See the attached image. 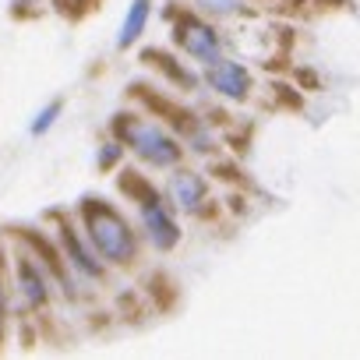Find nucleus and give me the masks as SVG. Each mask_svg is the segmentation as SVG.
<instances>
[{"instance_id": "nucleus-1", "label": "nucleus", "mask_w": 360, "mask_h": 360, "mask_svg": "<svg viewBox=\"0 0 360 360\" xmlns=\"http://www.w3.org/2000/svg\"><path fill=\"white\" fill-rule=\"evenodd\" d=\"M82 219H85V233H89L92 248H96L106 262H113V265L134 262L138 244H134V233H131L127 219H124L117 209H110V205L99 202V198H89V202L82 205Z\"/></svg>"}, {"instance_id": "nucleus-9", "label": "nucleus", "mask_w": 360, "mask_h": 360, "mask_svg": "<svg viewBox=\"0 0 360 360\" xmlns=\"http://www.w3.org/2000/svg\"><path fill=\"white\" fill-rule=\"evenodd\" d=\"M148 8H152V0H134V4H131V11L124 15L117 46H131V43L141 36V29H145V22H148Z\"/></svg>"}, {"instance_id": "nucleus-6", "label": "nucleus", "mask_w": 360, "mask_h": 360, "mask_svg": "<svg viewBox=\"0 0 360 360\" xmlns=\"http://www.w3.org/2000/svg\"><path fill=\"white\" fill-rule=\"evenodd\" d=\"M209 85L216 89V92H223V96H230V99H248V89H251V75L237 64V60H212L209 64Z\"/></svg>"}, {"instance_id": "nucleus-10", "label": "nucleus", "mask_w": 360, "mask_h": 360, "mask_svg": "<svg viewBox=\"0 0 360 360\" xmlns=\"http://www.w3.org/2000/svg\"><path fill=\"white\" fill-rule=\"evenodd\" d=\"M57 113H60V103H50V106H43V110L36 113V120H32V134H46V131L53 127Z\"/></svg>"}, {"instance_id": "nucleus-12", "label": "nucleus", "mask_w": 360, "mask_h": 360, "mask_svg": "<svg viewBox=\"0 0 360 360\" xmlns=\"http://www.w3.org/2000/svg\"><path fill=\"white\" fill-rule=\"evenodd\" d=\"M120 155H124V145H117V141H110V145H106V148L99 152V166H103V169H110V166H113V162H117Z\"/></svg>"}, {"instance_id": "nucleus-5", "label": "nucleus", "mask_w": 360, "mask_h": 360, "mask_svg": "<svg viewBox=\"0 0 360 360\" xmlns=\"http://www.w3.org/2000/svg\"><path fill=\"white\" fill-rule=\"evenodd\" d=\"M166 195L180 212H198L202 202H205V180L191 169H176L166 184Z\"/></svg>"}, {"instance_id": "nucleus-13", "label": "nucleus", "mask_w": 360, "mask_h": 360, "mask_svg": "<svg viewBox=\"0 0 360 360\" xmlns=\"http://www.w3.org/2000/svg\"><path fill=\"white\" fill-rule=\"evenodd\" d=\"M0 325H4V286H0Z\"/></svg>"}, {"instance_id": "nucleus-4", "label": "nucleus", "mask_w": 360, "mask_h": 360, "mask_svg": "<svg viewBox=\"0 0 360 360\" xmlns=\"http://www.w3.org/2000/svg\"><path fill=\"white\" fill-rule=\"evenodd\" d=\"M141 223H145V233H148L152 248H159V251H169V248L180 240V230H176L173 216L162 209L159 198H152V202L141 205Z\"/></svg>"}, {"instance_id": "nucleus-2", "label": "nucleus", "mask_w": 360, "mask_h": 360, "mask_svg": "<svg viewBox=\"0 0 360 360\" xmlns=\"http://www.w3.org/2000/svg\"><path fill=\"white\" fill-rule=\"evenodd\" d=\"M117 127H120L124 145L131 152H138L145 162H152V166H173L180 159V145L162 127H155L152 120H120Z\"/></svg>"}, {"instance_id": "nucleus-8", "label": "nucleus", "mask_w": 360, "mask_h": 360, "mask_svg": "<svg viewBox=\"0 0 360 360\" xmlns=\"http://www.w3.org/2000/svg\"><path fill=\"white\" fill-rule=\"evenodd\" d=\"M64 248H68V258H71V265L75 269H82L85 276H103V265L96 262V248H92V240L89 244H82L78 237H75V230L71 226H64Z\"/></svg>"}, {"instance_id": "nucleus-3", "label": "nucleus", "mask_w": 360, "mask_h": 360, "mask_svg": "<svg viewBox=\"0 0 360 360\" xmlns=\"http://www.w3.org/2000/svg\"><path fill=\"white\" fill-rule=\"evenodd\" d=\"M173 39H176V46L184 50L188 57H195V60H202V64L219 60V36H216V29H209V25L198 22V18H188V15H184V18L176 22Z\"/></svg>"}, {"instance_id": "nucleus-7", "label": "nucleus", "mask_w": 360, "mask_h": 360, "mask_svg": "<svg viewBox=\"0 0 360 360\" xmlns=\"http://www.w3.org/2000/svg\"><path fill=\"white\" fill-rule=\"evenodd\" d=\"M18 290H22V297H25L29 307L46 304L50 290H46V276H43L39 262H32V258H18Z\"/></svg>"}, {"instance_id": "nucleus-11", "label": "nucleus", "mask_w": 360, "mask_h": 360, "mask_svg": "<svg viewBox=\"0 0 360 360\" xmlns=\"http://www.w3.org/2000/svg\"><path fill=\"white\" fill-rule=\"evenodd\" d=\"M198 4L209 15H233V11H240V0H198Z\"/></svg>"}]
</instances>
